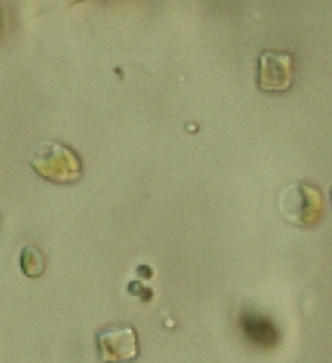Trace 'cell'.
I'll return each mask as SVG.
<instances>
[{
    "instance_id": "cell-1",
    "label": "cell",
    "mask_w": 332,
    "mask_h": 363,
    "mask_svg": "<svg viewBox=\"0 0 332 363\" xmlns=\"http://www.w3.org/2000/svg\"><path fill=\"white\" fill-rule=\"evenodd\" d=\"M30 164L41 178L58 184L77 181L82 174V162L70 145L43 140L30 152Z\"/></svg>"
},
{
    "instance_id": "cell-2",
    "label": "cell",
    "mask_w": 332,
    "mask_h": 363,
    "mask_svg": "<svg viewBox=\"0 0 332 363\" xmlns=\"http://www.w3.org/2000/svg\"><path fill=\"white\" fill-rule=\"evenodd\" d=\"M280 212L284 219L297 227H313L319 222L324 209V199L314 184L298 181L280 193Z\"/></svg>"
},
{
    "instance_id": "cell-3",
    "label": "cell",
    "mask_w": 332,
    "mask_h": 363,
    "mask_svg": "<svg viewBox=\"0 0 332 363\" xmlns=\"http://www.w3.org/2000/svg\"><path fill=\"white\" fill-rule=\"evenodd\" d=\"M97 352L102 362L121 363L138 357V334L132 325H109L97 332Z\"/></svg>"
},
{
    "instance_id": "cell-4",
    "label": "cell",
    "mask_w": 332,
    "mask_h": 363,
    "mask_svg": "<svg viewBox=\"0 0 332 363\" xmlns=\"http://www.w3.org/2000/svg\"><path fill=\"white\" fill-rule=\"evenodd\" d=\"M293 81V56L287 51H265L258 58L257 86L265 92L288 91Z\"/></svg>"
},
{
    "instance_id": "cell-5",
    "label": "cell",
    "mask_w": 332,
    "mask_h": 363,
    "mask_svg": "<svg viewBox=\"0 0 332 363\" xmlns=\"http://www.w3.org/2000/svg\"><path fill=\"white\" fill-rule=\"evenodd\" d=\"M243 334L253 345L270 349L282 339V332L267 315L260 313H245L240 319Z\"/></svg>"
},
{
    "instance_id": "cell-6",
    "label": "cell",
    "mask_w": 332,
    "mask_h": 363,
    "mask_svg": "<svg viewBox=\"0 0 332 363\" xmlns=\"http://www.w3.org/2000/svg\"><path fill=\"white\" fill-rule=\"evenodd\" d=\"M20 267H22L23 274H27L28 278H40L46 268L45 257L40 248L35 245L25 247L22 255H20Z\"/></svg>"
},
{
    "instance_id": "cell-7",
    "label": "cell",
    "mask_w": 332,
    "mask_h": 363,
    "mask_svg": "<svg viewBox=\"0 0 332 363\" xmlns=\"http://www.w3.org/2000/svg\"><path fill=\"white\" fill-rule=\"evenodd\" d=\"M331 199H332V191H331Z\"/></svg>"
}]
</instances>
